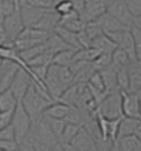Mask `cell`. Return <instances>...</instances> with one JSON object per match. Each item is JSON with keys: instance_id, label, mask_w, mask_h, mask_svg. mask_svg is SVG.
<instances>
[{"instance_id": "obj_1", "label": "cell", "mask_w": 141, "mask_h": 151, "mask_svg": "<svg viewBox=\"0 0 141 151\" xmlns=\"http://www.w3.org/2000/svg\"><path fill=\"white\" fill-rule=\"evenodd\" d=\"M19 102L22 103L26 112L29 114L32 121H34L42 116L44 111L55 101L50 97L46 90L32 83V85L28 87Z\"/></svg>"}, {"instance_id": "obj_2", "label": "cell", "mask_w": 141, "mask_h": 151, "mask_svg": "<svg viewBox=\"0 0 141 151\" xmlns=\"http://www.w3.org/2000/svg\"><path fill=\"white\" fill-rule=\"evenodd\" d=\"M10 125L14 131L15 140L17 143H20L29 134V130L32 127V119L20 102H17V105L12 111Z\"/></svg>"}, {"instance_id": "obj_3", "label": "cell", "mask_w": 141, "mask_h": 151, "mask_svg": "<svg viewBox=\"0 0 141 151\" xmlns=\"http://www.w3.org/2000/svg\"><path fill=\"white\" fill-rule=\"evenodd\" d=\"M52 34L53 32H44V30H39L33 27H25L22 29V32L19 34V36L15 39L12 47L17 52H22L25 49H28L46 42Z\"/></svg>"}, {"instance_id": "obj_4", "label": "cell", "mask_w": 141, "mask_h": 151, "mask_svg": "<svg viewBox=\"0 0 141 151\" xmlns=\"http://www.w3.org/2000/svg\"><path fill=\"white\" fill-rule=\"evenodd\" d=\"M28 138H30L35 142L48 147H53L56 142H58L57 138L50 130L47 121L45 120L43 115L39 116L38 119L32 121V127L29 130Z\"/></svg>"}, {"instance_id": "obj_5", "label": "cell", "mask_w": 141, "mask_h": 151, "mask_svg": "<svg viewBox=\"0 0 141 151\" xmlns=\"http://www.w3.org/2000/svg\"><path fill=\"white\" fill-rule=\"evenodd\" d=\"M106 12L118 19L122 25L130 29L131 27H140V18L131 16L127 9L124 0H108Z\"/></svg>"}, {"instance_id": "obj_6", "label": "cell", "mask_w": 141, "mask_h": 151, "mask_svg": "<svg viewBox=\"0 0 141 151\" xmlns=\"http://www.w3.org/2000/svg\"><path fill=\"white\" fill-rule=\"evenodd\" d=\"M100 113L106 119H115V118H122V111H121V96L119 91H114L109 93L108 96L104 99V101L98 106Z\"/></svg>"}, {"instance_id": "obj_7", "label": "cell", "mask_w": 141, "mask_h": 151, "mask_svg": "<svg viewBox=\"0 0 141 151\" xmlns=\"http://www.w3.org/2000/svg\"><path fill=\"white\" fill-rule=\"evenodd\" d=\"M120 92L121 96V111L122 115L127 118L140 119V93Z\"/></svg>"}, {"instance_id": "obj_8", "label": "cell", "mask_w": 141, "mask_h": 151, "mask_svg": "<svg viewBox=\"0 0 141 151\" xmlns=\"http://www.w3.org/2000/svg\"><path fill=\"white\" fill-rule=\"evenodd\" d=\"M108 0H84L81 12L82 20L85 22H95L99 17L106 12Z\"/></svg>"}, {"instance_id": "obj_9", "label": "cell", "mask_w": 141, "mask_h": 151, "mask_svg": "<svg viewBox=\"0 0 141 151\" xmlns=\"http://www.w3.org/2000/svg\"><path fill=\"white\" fill-rule=\"evenodd\" d=\"M32 83H33L32 77L28 75L22 68L19 67L17 70L16 75L14 77V81H12L10 87H9V90L12 92V94L15 95L18 102L22 99L24 94L26 93L28 87L32 85Z\"/></svg>"}, {"instance_id": "obj_10", "label": "cell", "mask_w": 141, "mask_h": 151, "mask_svg": "<svg viewBox=\"0 0 141 151\" xmlns=\"http://www.w3.org/2000/svg\"><path fill=\"white\" fill-rule=\"evenodd\" d=\"M1 25H2L4 29L6 30V32L8 34V36L11 39L12 44L15 42V39L19 36V34L22 32V29L25 28L19 11L15 12L11 16L2 18L1 19Z\"/></svg>"}, {"instance_id": "obj_11", "label": "cell", "mask_w": 141, "mask_h": 151, "mask_svg": "<svg viewBox=\"0 0 141 151\" xmlns=\"http://www.w3.org/2000/svg\"><path fill=\"white\" fill-rule=\"evenodd\" d=\"M19 66L10 60H1L0 63V92L8 90Z\"/></svg>"}, {"instance_id": "obj_12", "label": "cell", "mask_w": 141, "mask_h": 151, "mask_svg": "<svg viewBox=\"0 0 141 151\" xmlns=\"http://www.w3.org/2000/svg\"><path fill=\"white\" fill-rule=\"evenodd\" d=\"M70 145L77 151H98L94 138L83 127L78 131L75 138L70 141Z\"/></svg>"}, {"instance_id": "obj_13", "label": "cell", "mask_w": 141, "mask_h": 151, "mask_svg": "<svg viewBox=\"0 0 141 151\" xmlns=\"http://www.w3.org/2000/svg\"><path fill=\"white\" fill-rule=\"evenodd\" d=\"M46 10L47 9L36 8V7L28 5H22L19 7V14L22 17L24 26L25 27H34Z\"/></svg>"}, {"instance_id": "obj_14", "label": "cell", "mask_w": 141, "mask_h": 151, "mask_svg": "<svg viewBox=\"0 0 141 151\" xmlns=\"http://www.w3.org/2000/svg\"><path fill=\"white\" fill-rule=\"evenodd\" d=\"M60 16L53 8L47 9L44 12L42 18L38 20V22L33 28H36V29H39V30H44V32H53L55 28L60 25Z\"/></svg>"}, {"instance_id": "obj_15", "label": "cell", "mask_w": 141, "mask_h": 151, "mask_svg": "<svg viewBox=\"0 0 141 151\" xmlns=\"http://www.w3.org/2000/svg\"><path fill=\"white\" fill-rule=\"evenodd\" d=\"M140 132H141L140 119L122 116L119 125V131H118L117 139L121 138V137H125V135H137V137L140 138Z\"/></svg>"}, {"instance_id": "obj_16", "label": "cell", "mask_w": 141, "mask_h": 151, "mask_svg": "<svg viewBox=\"0 0 141 151\" xmlns=\"http://www.w3.org/2000/svg\"><path fill=\"white\" fill-rule=\"evenodd\" d=\"M60 25L66 28L67 30H70L75 34L84 30L85 28V22L82 20L80 14L76 10L70 11V14L64 15V16H60Z\"/></svg>"}, {"instance_id": "obj_17", "label": "cell", "mask_w": 141, "mask_h": 151, "mask_svg": "<svg viewBox=\"0 0 141 151\" xmlns=\"http://www.w3.org/2000/svg\"><path fill=\"white\" fill-rule=\"evenodd\" d=\"M95 22H98V25L102 29L103 34H111V32H121V30H129V28H127L124 25H122L118 19H115L113 16H111L108 12L103 14L101 17H99Z\"/></svg>"}, {"instance_id": "obj_18", "label": "cell", "mask_w": 141, "mask_h": 151, "mask_svg": "<svg viewBox=\"0 0 141 151\" xmlns=\"http://www.w3.org/2000/svg\"><path fill=\"white\" fill-rule=\"evenodd\" d=\"M129 75V93H140L141 88V74H140V62L136 60L127 66Z\"/></svg>"}, {"instance_id": "obj_19", "label": "cell", "mask_w": 141, "mask_h": 151, "mask_svg": "<svg viewBox=\"0 0 141 151\" xmlns=\"http://www.w3.org/2000/svg\"><path fill=\"white\" fill-rule=\"evenodd\" d=\"M70 106L72 105H68L62 101H56V102L52 103L48 108L44 111L43 115L47 116V118H52V119L64 120L67 113L70 112Z\"/></svg>"}, {"instance_id": "obj_20", "label": "cell", "mask_w": 141, "mask_h": 151, "mask_svg": "<svg viewBox=\"0 0 141 151\" xmlns=\"http://www.w3.org/2000/svg\"><path fill=\"white\" fill-rule=\"evenodd\" d=\"M120 151H141V139L137 135H125L115 141Z\"/></svg>"}, {"instance_id": "obj_21", "label": "cell", "mask_w": 141, "mask_h": 151, "mask_svg": "<svg viewBox=\"0 0 141 151\" xmlns=\"http://www.w3.org/2000/svg\"><path fill=\"white\" fill-rule=\"evenodd\" d=\"M53 32H54L55 35H57L64 43L67 44L70 48L76 49V50H77V49H81L75 32H70V30H67L66 28H64L63 26H60V25H58L57 27L55 28Z\"/></svg>"}, {"instance_id": "obj_22", "label": "cell", "mask_w": 141, "mask_h": 151, "mask_svg": "<svg viewBox=\"0 0 141 151\" xmlns=\"http://www.w3.org/2000/svg\"><path fill=\"white\" fill-rule=\"evenodd\" d=\"M91 47L98 49L100 53H106V54H112L114 49L118 46L106 36V35H100L95 39H93L91 43Z\"/></svg>"}, {"instance_id": "obj_23", "label": "cell", "mask_w": 141, "mask_h": 151, "mask_svg": "<svg viewBox=\"0 0 141 151\" xmlns=\"http://www.w3.org/2000/svg\"><path fill=\"white\" fill-rule=\"evenodd\" d=\"M100 74L102 76L105 91L108 92V93H111V92H114V91H119L118 86H117V80H115V70H114L111 65L109 67H106V68L100 70Z\"/></svg>"}, {"instance_id": "obj_24", "label": "cell", "mask_w": 141, "mask_h": 151, "mask_svg": "<svg viewBox=\"0 0 141 151\" xmlns=\"http://www.w3.org/2000/svg\"><path fill=\"white\" fill-rule=\"evenodd\" d=\"M17 102V99L9 88L0 92V112H12Z\"/></svg>"}, {"instance_id": "obj_25", "label": "cell", "mask_w": 141, "mask_h": 151, "mask_svg": "<svg viewBox=\"0 0 141 151\" xmlns=\"http://www.w3.org/2000/svg\"><path fill=\"white\" fill-rule=\"evenodd\" d=\"M130 63V58H129V56L127 55L124 50L117 47L112 52V54H111V66L113 67L114 70L127 67Z\"/></svg>"}, {"instance_id": "obj_26", "label": "cell", "mask_w": 141, "mask_h": 151, "mask_svg": "<svg viewBox=\"0 0 141 151\" xmlns=\"http://www.w3.org/2000/svg\"><path fill=\"white\" fill-rule=\"evenodd\" d=\"M76 49H66L63 52H60L54 55L52 64L58 65V66H67L70 67L74 62V55Z\"/></svg>"}, {"instance_id": "obj_27", "label": "cell", "mask_w": 141, "mask_h": 151, "mask_svg": "<svg viewBox=\"0 0 141 151\" xmlns=\"http://www.w3.org/2000/svg\"><path fill=\"white\" fill-rule=\"evenodd\" d=\"M46 45H47V50L50 52L52 54H57L60 52L66 50V49H73L66 43H64L57 35H55L54 32L49 36V38L46 40Z\"/></svg>"}, {"instance_id": "obj_28", "label": "cell", "mask_w": 141, "mask_h": 151, "mask_svg": "<svg viewBox=\"0 0 141 151\" xmlns=\"http://www.w3.org/2000/svg\"><path fill=\"white\" fill-rule=\"evenodd\" d=\"M101 54L98 49L88 47V48L77 49L74 55V62H85V63H92L93 60Z\"/></svg>"}, {"instance_id": "obj_29", "label": "cell", "mask_w": 141, "mask_h": 151, "mask_svg": "<svg viewBox=\"0 0 141 151\" xmlns=\"http://www.w3.org/2000/svg\"><path fill=\"white\" fill-rule=\"evenodd\" d=\"M56 72H57V77L60 82L66 88L75 84V77H74V74L72 73V70H70V67L56 65Z\"/></svg>"}, {"instance_id": "obj_30", "label": "cell", "mask_w": 141, "mask_h": 151, "mask_svg": "<svg viewBox=\"0 0 141 151\" xmlns=\"http://www.w3.org/2000/svg\"><path fill=\"white\" fill-rule=\"evenodd\" d=\"M81 125L66 123L65 122V127L62 131V134H60L58 142H60V143H70V141L75 138L76 134L78 133V131L81 130Z\"/></svg>"}, {"instance_id": "obj_31", "label": "cell", "mask_w": 141, "mask_h": 151, "mask_svg": "<svg viewBox=\"0 0 141 151\" xmlns=\"http://www.w3.org/2000/svg\"><path fill=\"white\" fill-rule=\"evenodd\" d=\"M53 57H54V54H52L50 52L46 50L42 54L37 55L36 57H34L32 60L27 62L26 64L28 66H49L52 65V62H53Z\"/></svg>"}, {"instance_id": "obj_32", "label": "cell", "mask_w": 141, "mask_h": 151, "mask_svg": "<svg viewBox=\"0 0 141 151\" xmlns=\"http://www.w3.org/2000/svg\"><path fill=\"white\" fill-rule=\"evenodd\" d=\"M115 80H117V86L119 91L128 92L129 87V75L127 67L115 70Z\"/></svg>"}, {"instance_id": "obj_33", "label": "cell", "mask_w": 141, "mask_h": 151, "mask_svg": "<svg viewBox=\"0 0 141 151\" xmlns=\"http://www.w3.org/2000/svg\"><path fill=\"white\" fill-rule=\"evenodd\" d=\"M122 118H115V119H106V135L110 142H115L119 131V125Z\"/></svg>"}, {"instance_id": "obj_34", "label": "cell", "mask_w": 141, "mask_h": 151, "mask_svg": "<svg viewBox=\"0 0 141 151\" xmlns=\"http://www.w3.org/2000/svg\"><path fill=\"white\" fill-rule=\"evenodd\" d=\"M19 11V7L14 0H0V18H6Z\"/></svg>"}, {"instance_id": "obj_35", "label": "cell", "mask_w": 141, "mask_h": 151, "mask_svg": "<svg viewBox=\"0 0 141 151\" xmlns=\"http://www.w3.org/2000/svg\"><path fill=\"white\" fill-rule=\"evenodd\" d=\"M94 70L100 72V70H104L111 65V54H106V53H101L92 63H90Z\"/></svg>"}, {"instance_id": "obj_36", "label": "cell", "mask_w": 141, "mask_h": 151, "mask_svg": "<svg viewBox=\"0 0 141 151\" xmlns=\"http://www.w3.org/2000/svg\"><path fill=\"white\" fill-rule=\"evenodd\" d=\"M44 118L47 121L49 128L53 131V133L55 134V137L57 138V140H60L62 131H63L64 127H65V121H64V120H60V119H52V118H47V116H44Z\"/></svg>"}, {"instance_id": "obj_37", "label": "cell", "mask_w": 141, "mask_h": 151, "mask_svg": "<svg viewBox=\"0 0 141 151\" xmlns=\"http://www.w3.org/2000/svg\"><path fill=\"white\" fill-rule=\"evenodd\" d=\"M131 34V37L133 39V43L136 46V54L138 60L141 58V28L139 27H131L129 29Z\"/></svg>"}, {"instance_id": "obj_38", "label": "cell", "mask_w": 141, "mask_h": 151, "mask_svg": "<svg viewBox=\"0 0 141 151\" xmlns=\"http://www.w3.org/2000/svg\"><path fill=\"white\" fill-rule=\"evenodd\" d=\"M87 85H90L91 87L95 88V90H99V91L102 92H106L105 91V87H104V83L103 80H102V76L100 74V72H94L91 77L88 78V81L86 83Z\"/></svg>"}, {"instance_id": "obj_39", "label": "cell", "mask_w": 141, "mask_h": 151, "mask_svg": "<svg viewBox=\"0 0 141 151\" xmlns=\"http://www.w3.org/2000/svg\"><path fill=\"white\" fill-rule=\"evenodd\" d=\"M127 9L131 16L140 18L141 17V0H124Z\"/></svg>"}, {"instance_id": "obj_40", "label": "cell", "mask_w": 141, "mask_h": 151, "mask_svg": "<svg viewBox=\"0 0 141 151\" xmlns=\"http://www.w3.org/2000/svg\"><path fill=\"white\" fill-rule=\"evenodd\" d=\"M53 9H54L60 16H64V15H67L70 14V11L74 10V7H73V4L70 1H60L57 2L56 5L53 6Z\"/></svg>"}, {"instance_id": "obj_41", "label": "cell", "mask_w": 141, "mask_h": 151, "mask_svg": "<svg viewBox=\"0 0 141 151\" xmlns=\"http://www.w3.org/2000/svg\"><path fill=\"white\" fill-rule=\"evenodd\" d=\"M76 37H77V40H78V44H80V47L81 48H88V47H91L92 40L88 38V36L85 34L84 30L77 32L76 34Z\"/></svg>"}, {"instance_id": "obj_42", "label": "cell", "mask_w": 141, "mask_h": 151, "mask_svg": "<svg viewBox=\"0 0 141 151\" xmlns=\"http://www.w3.org/2000/svg\"><path fill=\"white\" fill-rule=\"evenodd\" d=\"M0 47H12V42L4 29L2 25H0Z\"/></svg>"}, {"instance_id": "obj_43", "label": "cell", "mask_w": 141, "mask_h": 151, "mask_svg": "<svg viewBox=\"0 0 141 151\" xmlns=\"http://www.w3.org/2000/svg\"><path fill=\"white\" fill-rule=\"evenodd\" d=\"M17 151H36V149H35V146H34L32 139L27 137L24 141L18 143Z\"/></svg>"}, {"instance_id": "obj_44", "label": "cell", "mask_w": 141, "mask_h": 151, "mask_svg": "<svg viewBox=\"0 0 141 151\" xmlns=\"http://www.w3.org/2000/svg\"><path fill=\"white\" fill-rule=\"evenodd\" d=\"M18 143L15 140L0 141V149L4 151H17Z\"/></svg>"}, {"instance_id": "obj_45", "label": "cell", "mask_w": 141, "mask_h": 151, "mask_svg": "<svg viewBox=\"0 0 141 151\" xmlns=\"http://www.w3.org/2000/svg\"><path fill=\"white\" fill-rule=\"evenodd\" d=\"M2 140H15L14 131H12V128H11L10 124L0 131V141Z\"/></svg>"}, {"instance_id": "obj_46", "label": "cell", "mask_w": 141, "mask_h": 151, "mask_svg": "<svg viewBox=\"0 0 141 151\" xmlns=\"http://www.w3.org/2000/svg\"><path fill=\"white\" fill-rule=\"evenodd\" d=\"M11 116L12 112H0V131L10 124Z\"/></svg>"}, {"instance_id": "obj_47", "label": "cell", "mask_w": 141, "mask_h": 151, "mask_svg": "<svg viewBox=\"0 0 141 151\" xmlns=\"http://www.w3.org/2000/svg\"><path fill=\"white\" fill-rule=\"evenodd\" d=\"M32 141H33V140H32ZM33 143H34V146H35V149H36V151H53L52 147L45 146V145L38 143V142H35V141H33Z\"/></svg>"}, {"instance_id": "obj_48", "label": "cell", "mask_w": 141, "mask_h": 151, "mask_svg": "<svg viewBox=\"0 0 141 151\" xmlns=\"http://www.w3.org/2000/svg\"><path fill=\"white\" fill-rule=\"evenodd\" d=\"M52 149H53V151H65L64 147L60 142H56L54 146L52 147Z\"/></svg>"}, {"instance_id": "obj_49", "label": "cell", "mask_w": 141, "mask_h": 151, "mask_svg": "<svg viewBox=\"0 0 141 151\" xmlns=\"http://www.w3.org/2000/svg\"><path fill=\"white\" fill-rule=\"evenodd\" d=\"M62 145H63V147H64L65 151H77L74 147L70 145V143H62Z\"/></svg>"}, {"instance_id": "obj_50", "label": "cell", "mask_w": 141, "mask_h": 151, "mask_svg": "<svg viewBox=\"0 0 141 151\" xmlns=\"http://www.w3.org/2000/svg\"><path fill=\"white\" fill-rule=\"evenodd\" d=\"M109 151H120V149L118 148V146H117V143H115V142H113V143L111 145V147H110V149H109Z\"/></svg>"}, {"instance_id": "obj_51", "label": "cell", "mask_w": 141, "mask_h": 151, "mask_svg": "<svg viewBox=\"0 0 141 151\" xmlns=\"http://www.w3.org/2000/svg\"><path fill=\"white\" fill-rule=\"evenodd\" d=\"M15 1V4H16L18 7H20V0H14Z\"/></svg>"}, {"instance_id": "obj_52", "label": "cell", "mask_w": 141, "mask_h": 151, "mask_svg": "<svg viewBox=\"0 0 141 151\" xmlns=\"http://www.w3.org/2000/svg\"><path fill=\"white\" fill-rule=\"evenodd\" d=\"M0 25H1V18H0Z\"/></svg>"}, {"instance_id": "obj_53", "label": "cell", "mask_w": 141, "mask_h": 151, "mask_svg": "<svg viewBox=\"0 0 141 151\" xmlns=\"http://www.w3.org/2000/svg\"><path fill=\"white\" fill-rule=\"evenodd\" d=\"M0 151H4V150H1V149H0Z\"/></svg>"}, {"instance_id": "obj_54", "label": "cell", "mask_w": 141, "mask_h": 151, "mask_svg": "<svg viewBox=\"0 0 141 151\" xmlns=\"http://www.w3.org/2000/svg\"><path fill=\"white\" fill-rule=\"evenodd\" d=\"M0 63H1V60H0Z\"/></svg>"}]
</instances>
